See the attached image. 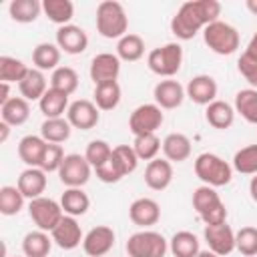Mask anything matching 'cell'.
<instances>
[{"mask_svg":"<svg viewBox=\"0 0 257 257\" xmlns=\"http://www.w3.org/2000/svg\"><path fill=\"white\" fill-rule=\"evenodd\" d=\"M221 4L217 0H191L181 4L177 14L171 18V32L179 40H191L197 32L217 22Z\"/></svg>","mask_w":257,"mask_h":257,"instance_id":"obj_1","label":"cell"},{"mask_svg":"<svg viewBox=\"0 0 257 257\" xmlns=\"http://www.w3.org/2000/svg\"><path fill=\"white\" fill-rule=\"evenodd\" d=\"M128 30V16L120 2L116 0H104L96 6V32L102 38H116L120 40Z\"/></svg>","mask_w":257,"mask_h":257,"instance_id":"obj_2","label":"cell"},{"mask_svg":"<svg viewBox=\"0 0 257 257\" xmlns=\"http://www.w3.org/2000/svg\"><path fill=\"white\" fill-rule=\"evenodd\" d=\"M195 175L203 185H209L213 189L225 187L233 179V165H229L215 153H201L195 159Z\"/></svg>","mask_w":257,"mask_h":257,"instance_id":"obj_3","label":"cell"},{"mask_svg":"<svg viewBox=\"0 0 257 257\" xmlns=\"http://www.w3.org/2000/svg\"><path fill=\"white\" fill-rule=\"evenodd\" d=\"M193 209L205 225H219L227 221L225 203L221 201L219 193L209 185H201L193 191Z\"/></svg>","mask_w":257,"mask_h":257,"instance_id":"obj_4","label":"cell"},{"mask_svg":"<svg viewBox=\"0 0 257 257\" xmlns=\"http://www.w3.org/2000/svg\"><path fill=\"white\" fill-rule=\"evenodd\" d=\"M147 64L151 72L163 78H171L181 70L183 64V48L177 42H167L159 48H153L147 56Z\"/></svg>","mask_w":257,"mask_h":257,"instance_id":"obj_5","label":"cell"},{"mask_svg":"<svg viewBox=\"0 0 257 257\" xmlns=\"http://www.w3.org/2000/svg\"><path fill=\"white\" fill-rule=\"evenodd\" d=\"M203 40L215 54L229 56L239 48V32L229 22L217 20L203 30Z\"/></svg>","mask_w":257,"mask_h":257,"instance_id":"obj_6","label":"cell"},{"mask_svg":"<svg viewBox=\"0 0 257 257\" xmlns=\"http://www.w3.org/2000/svg\"><path fill=\"white\" fill-rule=\"evenodd\" d=\"M169 249V241L157 231H137L126 241V255L128 257H165Z\"/></svg>","mask_w":257,"mask_h":257,"instance_id":"obj_7","label":"cell"},{"mask_svg":"<svg viewBox=\"0 0 257 257\" xmlns=\"http://www.w3.org/2000/svg\"><path fill=\"white\" fill-rule=\"evenodd\" d=\"M28 215L30 219L34 221V225L40 229V231H46L50 233L64 217V211L60 207V203H56L54 199H48V197H38V199H32L30 205H28Z\"/></svg>","mask_w":257,"mask_h":257,"instance_id":"obj_8","label":"cell"},{"mask_svg":"<svg viewBox=\"0 0 257 257\" xmlns=\"http://www.w3.org/2000/svg\"><path fill=\"white\" fill-rule=\"evenodd\" d=\"M165 122V114H163V108L155 102H147V104H141L137 106L133 112H131V118H128V128L135 137L139 135H153L161 128V124Z\"/></svg>","mask_w":257,"mask_h":257,"instance_id":"obj_9","label":"cell"},{"mask_svg":"<svg viewBox=\"0 0 257 257\" xmlns=\"http://www.w3.org/2000/svg\"><path fill=\"white\" fill-rule=\"evenodd\" d=\"M90 163L86 161L84 155H78V153H70L64 157L60 169H58V179L62 185L68 187H84L90 179Z\"/></svg>","mask_w":257,"mask_h":257,"instance_id":"obj_10","label":"cell"},{"mask_svg":"<svg viewBox=\"0 0 257 257\" xmlns=\"http://www.w3.org/2000/svg\"><path fill=\"white\" fill-rule=\"evenodd\" d=\"M88 74L94 86L104 82H114L120 74V58L112 52H100L90 60Z\"/></svg>","mask_w":257,"mask_h":257,"instance_id":"obj_11","label":"cell"},{"mask_svg":"<svg viewBox=\"0 0 257 257\" xmlns=\"http://www.w3.org/2000/svg\"><path fill=\"white\" fill-rule=\"evenodd\" d=\"M66 118L72 124V128H80V131H90L98 124L100 120V112L98 106L92 100L86 98H78L74 102H70L68 110H66Z\"/></svg>","mask_w":257,"mask_h":257,"instance_id":"obj_12","label":"cell"},{"mask_svg":"<svg viewBox=\"0 0 257 257\" xmlns=\"http://www.w3.org/2000/svg\"><path fill=\"white\" fill-rule=\"evenodd\" d=\"M203 237L207 247L219 257H225L231 251H235V231L227 225V221L219 225H205Z\"/></svg>","mask_w":257,"mask_h":257,"instance_id":"obj_13","label":"cell"},{"mask_svg":"<svg viewBox=\"0 0 257 257\" xmlns=\"http://www.w3.org/2000/svg\"><path fill=\"white\" fill-rule=\"evenodd\" d=\"M114 241H116V235L112 231V227L108 225H96L92 227L84 239H82V249L88 257H102L106 255L112 247H114Z\"/></svg>","mask_w":257,"mask_h":257,"instance_id":"obj_14","label":"cell"},{"mask_svg":"<svg viewBox=\"0 0 257 257\" xmlns=\"http://www.w3.org/2000/svg\"><path fill=\"white\" fill-rule=\"evenodd\" d=\"M50 237H52L54 245H58L64 251L76 249L82 243V239H84L82 229H80L76 217H70V215H64L62 217V221L50 231Z\"/></svg>","mask_w":257,"mask_h":257,"instance_id":"obj_15","label":"cell"},{"mask_svg":"<svg viewBox=\"0 0 257 257\" xmlns=\"http://www.w3.org/2000/svg\"><path fill=\"white\" fill-rule=\"evenodd\" d=\"M153 96H155V104H159L163 110H173V108L183 104L187 92H185V88L179 80L165 78V80H159L155 84Z\"/></svg>","mask_w":257,"mask_h":257,"instance_id":"obj_16","label":"cell"},{"mask_svg":"<svg viewBox=\"0 0 257 257\" xmlns=\"http://www.w3.org/2000/svg\"><path fill=\"white\" fill-rule=\"evenodd\" d=\"M56 46L66 54H82L88 48V36L86 32L76 24L58 26L56 30Z\"/></svg>","mask_w":257,"mask_h":257,"instance_id":"obj_17","label":"cell"},{"mask_svg":"<svg viewBox=\"0 0 257 257\" xmlns=\"http://www.w3.org/2000/svg\"><path fill=\"white\" fill-rule=\"evenodd\" d=\"M217 90H219L217 80L213 76H209V74H197L185 86L187 96L195 104H203V106H207L213 100H217Z\"/></svg>","mask_w":257,"mask_h":257,"instance_id":"obj_18","label":"cell"},{"mask_svg":"<svg viewBox=\"0 0 257 257\" xmlns=\"http://www.w3.org/2000/svg\"><path fill=\"white\" fill-rule=\"evenodd\" d=\"M128 217L135 225L139 227H153L159 223L161 219V207L155 199L151 197H141V199H135L128 207Z\"/></svg>","mask_w":257,"mask_h":257,"instance_id":"obj_19","label":"cell"},{"mask_svg":"<svg viewBox=\"0 0 257 257\" xmlns=\"http://www.w3.org/2000/svg\"><path fill=\"white\" fill-rule=\"evenodd\" d=\"M46 183H48V179H46V173L40 169V167H26L22 173H20V177H18V181H16V187L20 189V193L26 197V199H38V197H42V193L46 191Z\"/></svg>","mask_w":257,"mask_h":257,"instance_id":"obj_20","label":"cell"},{"mask_svg":"<svg viewBox=\"0 0 257 257\" xmlns=\"http://www.w3.org/2000/svg\"><path fill=\"white\" fill-rule=\"evenodd\" d=\"M145 183L153 191H165L173 183V165L167 159H153L145 169Z\"/></svg>","mask_w":257,"mask_h":257,"instance_id":"obj_21","label":"cell"},{"mask_svg":"<svg viewBox=\"0 0 257 257\" xmlns=\"http://www.w3.org/2000/svg\"><path fill=\"white\" fill-rule=\"evenodd\" d=\"M165 159L171 163H183L191 157V139L183 133H171L163 139Z\"/></svg>","mask_w":257,"mask_h":257,"instance_id":"obj_22","label":"cell"},{"mask_svg":"<svg viewBox=\"0 0 257 257\" xmlns=\"http://www.w3.org/2000/svg\"><path fill=\"white\" fill-rule=\"evenodd\" d=\"M46 141L42 137L36 135H26L20 139L18 143V157L26 167H40L44 149H46Z\"/></svg>","mask_w":257,"mask_h":257,"instance_id":"obj_23","label":"cell"},{"mask_svg":"<svg viewBox=\"0 0 257 257\" xmlns=\"http://www.w3.org/2000/svg\"><path fill=\"white\" fill-rule=\"evenodd\" d=\"M205 118L213 128L225 131L233 124L235 120V106H231L225 100H213L211 104H207L205 108Z\"/></svg>","mask_w":257,"mask_h":257,"instance_id":"obj_24","label":"cell"},{"mask_svg":"<svg viewBox=\"0 0 257 257\" xmlns=\"http://www.w3.org/2000/svg\"><path fill=\"white\" fill-rule=\"evenodd\" d=\"M60 207L64 211V215L70 217H80L88 211L90 207V199L88 195L82 191V187H68L62 197H60Z\"/></svg>","mask_w":257,"mask_h":257,"instance_id":"obj_25","label":"cell"},{"mask_svg":"<svg viewBox=\"0 0 257 257\" xmlns=\"http://www.w3.org/2000/svg\"><path fill=\"white\" fill-rule=\"evenodd\" d=\"M52 237L46 231H30L24 235L22 239V253L24 257H48L50 249H52Z\"/></svg>","mask_w":257,"mask_h":257,"instance_id":"obj_26","label":"cell"},{"mask_svg":"<svg viewBox=\"0 0 257 257\" xmlns=\"http://www.w3.org/2000/svg\"><path fill=\"white\" fill-rule=\"evenodd\" d=\"M18 88H20L22 98H26V100L30 102V100H40V98L46 94V90H48L50 86H48L46 76H44L42 70L30 68L28 74H26V78L18 84Z\"/></svg>","mask_w":257,"mask_h":257,"instance_id":"obj_27","label":"cell"},{"mask_svg":"<svg viewBox=\"0 0 257 257\" xmlns=\"http://www.w3.org/2000/svg\"><path fill=\"white\" fill-rule=\"evenodd\" d=\"M0 114H2V120L10 126H20L28 120L30 116V104L26 98L22 96H12L8 102H4L0 106Z\"/></svg>","mask_w":257,"mask_h":257,"instance_id":"obj_28","label":"cell"},{"mask_svg":"<svg viewBox=\"0 0 257 257\" xmlns=\"http://www.w3.org/2000/svg\"><path fill=\"white\" fill-rule=\"evenodd\" d=\"M60 48L56 46V42H40L36 44V48L32 50V62H34V68L38 70H56L58 68V62H60Z\"/></svg>","mask_w":257,"mask_h":257,"instance_id":"obj_29","label":"cell"},{"mask_svg":"<svg viewBox=\"0 0 257 257\" xmlns=\"http://www.w3.org/2000/svg\"><path fill=\"white\" fill-rule=\"evenodd\" d=\"M72 133V124L68 122V118L58 116V118H44V122L40 124V137L46 143H54L60 145L64 141L70 139Z\"/></svg>","mask_w":257,"mask_h":257,"instance_id":"obj_30","label":"cell"},{"mask_svg":"<svg viewBox=\"0 0 257 257\" xmlns=\"http://www.w3.org/2000/svg\"><path fill=\"white\" fill-rule=\"evenodd\" d=\"M38 106H40V112L46 116V118H58L62 116L66 110H68V94L60 92V90H54V88H48L46 94L38 100Z\"/></svg>","mask_w":257,"mask_h":257,"instance_id":"obj_31","label":"cell"},{"mask_svg":"<svg viewBox=\"0 0 257 257\" xmlns=\"http://www.w3.org/2000/svg\"><path fill=\"white\" fill-rule=\"evenodd\" d=\"M169 249L175 257H197L201 251L199 237L191 231H177L169 241Z\"/></svg>","mask_w":257,"mask_h":257,"instance_id":"obj_32","label":"cell"},{"mask_svg":"<svg viewBox=\"0 0 257 257\" xmlns=\"http://www.w3.org/2000/svg\"><path fill=\"white\" fill-rule=\"evenodd\" d=\"M42 12L50 22L66 26L74 16V4L70 0H42Z\"/></svg>","mask_w":257,"mask_h":257,"instance_id":"obj_33","label":"cell"},{"mask_svg":"<svg viewBox=\"0 0 257 257\" xmlns=\"http://www.w3.org/2000/svg\"><path fill=\"white\" fill-rule=\"evenodd\" d=\"M145 54V40L139 34H124L116 42V56L124 62H137Z\"/></svg>","mask_w":257,"mask_h":257,"instance_id":"obj_34","label":"cell"},{"mask_svg":"<svg viewBox=\"0 0 257 257\" xmlns=\"http://www.w3.org/2000/svg\"><path fill=\"white\" fill-rule=\"evenodd\" d=\"M8 12H10L12 20H16L20 24H28L40 16L42 2H38V0H12L8 6Z\"/></svg>","mask_w":257,"mask_h":257,"instance_id":"obj_35","label":"cell"},{"mask_svg":"<svg viewBox=\"0 0 257 257\" xmlns=\"http://www.w3.org/2000/svg\"><path fill=\"white\" fill-rule=\"evenodd\" d=\"M120 84L114 82H104V84H96L94 86V104L98 106V110H112L118 106L120 102Z\"/></svg>","mask_w":257,"mask_h":257,"instance_id":"obj_36","label":"cell"},{"mask_svg":"<svg viewBox=\"0 0 257 257\" xmlns=\"http://www.w3.org/2000/svg\"><path fill=\"white\" fill-rule=\"evenodd\" d=\"M235 112L247 122L257 124V88H243L235 94Z\"/></svg>","mask_w":257,"mask_h":257,"instance_id":"obj_37","label":"cell"},{"mask_svg":"<svg viewBox=\"0 0 257 257\" xmlns=\"http://www.w3.org/2000/svg\"><path fill=\"white\" fill-rule=\"evenodd\" d=\"M28 66L14 56H0V82H22L28 74Z\"/></svg>","mask_w":257,"mask_h":257,"instance_id":"obj_38","label":"cell"},{"mask_svg":"<svg viewBox=\"0 0 257 257\" xmlns=\"http://www.w3.org/2000/svg\"><path fill=\"white\" fill-rule=\"evenodd\" d=\"M24 195L20 193L18 187H12V185H4L0 189V213L6 215V217H12V215H18L24 207Z\"/></svg>","mask_w":257,"mask_h":257,"instance_id":"obj_39","label":"cell"},{"mask_svg":"<svg viewBox=\"0 0 257 257\" xmlns=\"http://www.w3.org/2000/svg\"><path fill=\"white\" fill-rule=\"evenodd\" d=\"M50 88L60 90L64 94H72L78 88V74L70 66H58L50 76Z\"/></svg>","mask_w":257,"mask_h":257,"instance_id":"obj_40","label":"cell"},{"mask_svg":"<svg viewBox=\"0 0 257 257\" xmlns=\"http://www.w3.org/2000/svg\"><path fill=\"white\" fill-rule=\"evenodd\" d=\"M133 149H135L139 161H153V159H157L159 151L163 149V143L159 141L157 133H153V135H139L133 141Z\"/></svg>","mask_w":257,"mask_h":257,"instance_id":"obj_41","label":"cell"},{"mask_svg":"<svg viewBox=\"0 0 257 257\" xmlns=\"http://www.w3.org/2000/svg\"><path fill=\"white\" fill-rule=\"evenodd\" d=\"M233 171L241 175H257V145H247L235 153Z\"/></svg>","mask_w":257,"mask_h":257,"instance_id":"obj_42","label":"cell"},{"mask_svg":"<svg viewBox=\"0 0 257 257\" xmlns=\"http://www.w3.org/2000/svg\"><path fill=\"white\" fill-rule=\"evenodd\" d=\"M110 155H112V147L102 139L90 141L86 145V151H84V157H86V161L90 163L92 169H98L100 165H104L110 159Z\"/></svg>","mask_w":257,"mask_h":257,"instance_id":"obj_43","label":"cell"},{"mask_svg":"<svg viewBox=\"0 0 257 257\" xmlns=\"http://www.w3.org/2000/svg\"><path fill=\"white\" fill-rule=\"evenodd\" d=\"M235 249L245 257H257V227H241L235 233Z\"/></svg>","mask_w":257,"mask_h":257,"instance_id":"obj_44","label":"cell"},{"mask_svg":"<svg viewBox=\"0 0 257 257\" xmlns=\"http://www.w3.org/2000/svg\"><path fill=\"white\" fill-rule=\"evenodd\" d=\"M64 149L62 145H54V143H48L46 149H44V155H42V161H40V169L44 173H58L62 161H64Z\"/></svg>","mask_w":257,"mask_h":257,"instance_id":"obj_45","label":"cell"},{"mask_svg":"<svg viewBox=\"0 0 257 257\" xmlns=\"http://www.w3.org/2000/svg\"><path fill=\"white\" fill-rule=\"evenodd\" d=\"M112 157L116 159V163L122 167V171L126 175H131L137 169V165H139V157H137L133 145H118V147H114L112 149Z\"/></svg>","mask_w":257,"mask_h":257,"instance_id":"obj_46","label":"cell"},{"mask_svg":"<svg viewBox=\"0 0 257 257\" xmlns=\"http://www.w3.org/2000/svg\"><path fill=\"white\" fill-rule=\"evenodd\" d=\"M94 173H96V177L102 183H118L122 177H126V173L122 171V167L116 163V159L112 155H110V159L104 165H100L98 169H94Z\"/></svg>","mask_w":257,"mask_h":257,"instance_id":"obj_47","label":"cell"},{"mask_svg":"<svg viewBox=\"0 0 257 257\" xmlns=\"http://www.w3.org/2000/svg\"><path fill=\"white\" fill-rule=\"evenodd\" d=\"M237 68H239L241 76L251 84V88H257V58L243 52L237 60Z\"/></svg>","mask_w":257,"mask_h":257,"instance_id":"obj_48","label":"cell"},{"mask_svg":"<svg viewBox=\"0 0 257 257\" xmlns=\"http://www.w3.org/2000/svg\"><path fill=\"white\" fill-rule=\"evenodd\" d=\"M12 96H10V84L8 82H0V106L4 102H8Z\"/></svg>","mask_w":257,"mask_h":257,"instance_id":"obj_49","label":"cell"},{"mask_svg":"<svg viewBox=\"0 0 257 257\" xmlns=\"http://www.w3.org/2000/svg\"><path fill=\"white\" fill-rule=\"evenodd\" d=\"M245 52L257 58V32H255V34L251 36V40H249V44H247V48H245Z\"/></svg>","mask_w":257,"mask_h":257,"instance_id":"obj_50","label":"cell"},{"mask_svg":"<svg viewBox=\"0 0 257 257\" xmlns=\"http://www.w3.org/2000/svg\"><path fill=\"white\" fill-rule=\"evenodd\" d=\"M10 135V124H6L4 120H0V143H6Z\"/></svg>","mask_w":257,"mask_h":257,"instance_id":"obj_51","label":"cell"},{"mask_svg":"<svg viewBox=\"0 0 257 257\" xmlns=\"http://www.w3.org/2000/svg\"><path fill=\"white\" fill-rule=\"evenodd\" d=\"M249 195H251V199L257 203V175H253V179H251V183H249Z\"/></svg>","mask_w":257,"mask_h":257,"instance_id":"obj_52","label":"cell"},{"mask_svg":"<svg viewBox=\"0 0 257 257\" xmlns=\"http://www.w3.org/2000/svg\"><path fill=\"white\" fill-rule=\"evenodd\" d=\"M245 6H247V10H249V12H253V14L257 16V0H247V4H245Z\"/></svg>","mask_w":257,"mask_h":257,"instance_id":"obj_53","label":"cell"},{"mask_svg":"<svg viewBox=\"0 0 257 257\" xmlns=\"http://www.w3.org/2000/svg\"><path fill=\"white\" fill-rule=\"evenodd\" d=\"M197 257H219L217 253H213L211 249H201L199 253H197Z\"/></svg>","mask_w":257,"mask_h":257,"instance_id":"obj_54","label":"cell"}]
</instances>
